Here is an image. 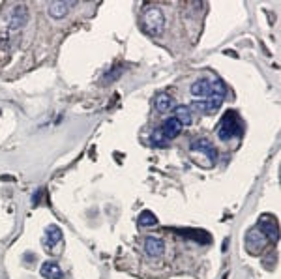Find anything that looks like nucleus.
<instances>
[{
    "mask_svg": "<svg viewBox=\"0 0 281 279\" xmlns=\"http://www.w3.org/2000/svg\"><path fill=\"white\" fill-rule=\"evenodd\" d=\"M68 4L66 2H60V0H56V2H51L49 4V15H51L52 19H62L64 15L68 13Z\"/></svg>",
    "mask_w": 281,
    "mask_h": 279,
    "instance_id": "4468645a",
    "label": "nucleus"
},
{
    "mask_svg": "<svg viewBox=\"0 0 281 279\" xmlns=\"http://www.w3.org/2000/svg\"><path fill=\"white\" fill-rule=\"evenodd\" d=\"M257 229H259L260 232L266 236L268 242H278V238H280V229H278V221H276L274 217L262 215Z\"/></svg>",
    "mask_w": 281,
    "mask_h": 279,
    "instance_id": "20e7f679",
    "label": "nucleus"
},
{
    "mask_svg": "<svg viewBox=\"0 0 281 279\" xmlns=\"http://www.w3.org/2000/svg\"><path fill=\"white\" fill-rule=\"evenodd\" d=\"M191 96L195 97V99H201V101L208 99V96H210L208 79H199V81H195V83L191 85Z\"/></svg>",
    "mask_w": 281,
    "mask_h": 279,
    "instance_id": "1a4fd4ad",
    "label": "nucleus"
},
{
    "mask_svg": "<svg viewBox=\"0 0 281 279\" xmlns=\"http://www.w3.org/2000/svg\"><path fill=\"white\" fill-rule=\"evenodd\" d=\"M191 150L206 156V161H208V163H214L216 158H218V152H216L214 144H212L208 139H195L191 142Z\"/></svg>",
    "mask_w": 281,
    "mask_h": 279,
    "instance_id": "39448f33",
    "label": "nucleus"
},
{
    "mask_svg": "<svg viewBox=\"0 0 281 279\" xmlns=\"http://www.w3.org/2000/svg\"><path fill=\"white\" fill-rule=\"evenodd\" d=\"M216 133H218V137L221 140H229L230 137H240L242 135V126H240V120L238 116L234 115V113H227L221 122H219L218 129H216Z\"/></svg>",
    "mask_w": 281,
    "mask_h": 279,
    "instance_id": "f03ea898",
    "label": "nucleus"
},
{
    "mask_svg": "<svg viewBox=\"0 0 281 279\" xmlns=\"http://www.w3.org/2000/svg\"><path fill=\"white\" fill-rule=\"evenodd\" d=\"M26 21H28V10H26V6H23V4L15 6L10 15V30H19V28H23L26 24Z\"/></svg>",
    "mask_w": 281,
    "mask_h": 279,
    "instance_id": "423d86ee",
    "label": "nucleus"
},
{
    "mask_svg": "<svg viewBox=\"0 0 281 279\" xmlns=\"http://www.w3.org/2000/svg\"><path fill=\"white\" fill-rule=\"evenodd\" d=\"M154 107L157 113H169L171 109H175V99L167 92H157L154 96Z\"/></svg>",
    "mask_w": 281,
    "mask_h": 279,
    "instance_id": "6e6552de",
    "label": "nucleus"
},
{
    "mask_svg": "<svg viewBox=\"0 0 281 279\" xmlns=\"http://www.w3.org/2000/svg\"><path fill=\"white\" fill-rule=\"evenodd\" d=\"M62 240V231L56 225H49L45 229V247H54Z\"/></svg>",
    "mask_w": 281,
    "mask_h": 279,
    "instance_id": "f8f14e48",
    "label": "nucleus"
},
{
    "mask_svg": "<svg viewBox=\"0 0 281 279\" xmlns=\"http://www.w3.org/2000/svg\"><path fill=\"white\" fill-rule=\"evenodd\" d=\"M143 26L148 34L159 36L165 26V15L157 6H146L143 11Z\"/></svg>",
    "mask_w": 281,
    "mask_h": 279,
    "instance_id": "f257e3e1",
    "label": "nucleus"
},
{
    "mask_svg": "<svg viewBox=\"0 0 281 279\" xmlns=\"http://www.w3.org/2000/svg\"><path fill=\"white\" fill-rule=\"evenodd\" d=\"M145 251L146 255H150V257H161L163 251H165V244H163L161 238L148 236L145 240Z\"/></svg>",
    "mask_w": 281,
    "mask_h": 279,
    "instance_id": "0eeeda50",
    "label": "nucleus"
},
{
    "mask_svg": "<svg viewBox=\"0 0 281 279\" xmlns=\"http://www.w3.org/2000/svg\"><path fill=\"white\" fill-rule=\"evenodd\" d=\"M266 244H268V240H266V236L260 232L257 227H255V229H251L250 232L246 234V247H248V251L253 253V255L260 253Z\"/></svg>",
    "mask_w": 281,
    "mask_h": 279,
    "instance_id": "7ed1b4c3",
    "label": "nucleus"
},
{
    "mask_svg": "<svg viewBox=\"0 0 281 279\" xmlns=\"http://www.w3.org/2000/svg\"><path fill=\"white\" fill-rule=\"evenodd\" d=\"M150 140H152V144H154V146H165L167 144V137L163 135V131H161L159 128L154 129V133H152Z\"/></svg>",
    "mask_w": 281,
    "mask_h": 279,
    "instance_id": "dca6fc26",
    "label": "nucleus"
},
{
    "mask_svg": "<svg viewBox=\"0 0 281 279\" xmlns=\"http://www.w3.org/2000/svg\"><path fill=\"white\" fill-rule=\"evenodd\" d=\"M175 118L180 122V126H191L193 124V113L189 105H177L175 107Z\"/></svg>",
    "mask_w": 281,
    "mask_h": 279,
    "instance_id": "9b49d317",
    "label": "nucleus"
},
{
    "mask_svg": "<svg viewBox=\"0 0 281 279\" xmlns=\"http://www.w3.org/2000/svg\"><path fill=\"white\" fill-rule=\"evenodd\" d=\"M161 131H163V135L167 137V140L169 139H175V137H178L180 135V131H182V126H180V122H178L175 116L173 118H169L163 122V126H161Z\"/></svg>",
    "mask_w": 281,
    "mask_h": 279,
    "instance_id": "9d476101",
    "label": "nucleus"
},
{
    "mask_svg": "<svg viewBox=\"0 0 281 279\" xmlns=\"http://www.w3.org/2000/svg\"><path fill=\"white\" fill-rule=\"evenodd\" d=\"M42 276L45 279H62V268L56 262H45L42 266Z\"/></svg>",
    "mask_w": 281,
    "mask_h": 279,
    "instance_id": "ddd939ff",
    "label": "nucleus"
},
{
    "mask_svg": "<svg viewBox=\"0 0 281 279\" xmlns=\"http://www.w3.org/2000/svg\"><path fill=\"white\" fill-rule=\"evenodd\" d=\"M137 223H139V227H156L157 217L152 214L150 210H145V212H141L139 219H137Z\"/></svg>",
    "mask_w": 281,
    "mask_h": 279,
    "instance_id": "2eb2a0df",
    "label": "nucleus"
}]
</instances>
